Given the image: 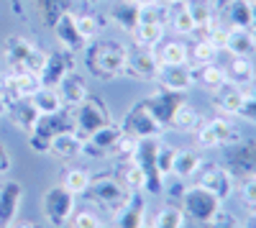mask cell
<instances>
[{
	"instance_id": "obj_1",
	"label": "cell",
	"mask_w": 256,
	"mask_h": 228,
	"mask_svg": "<svg viewBox=\"0 0 256 228\" xmlns=\"http://www.w3.org/2000/svg\"><path fill=\"white\" fill-rule=\"evenodd\" d=\"M82 54H84V67L95 80L110 82L123 77L128 46H123L120 41H88Z\"/></svg>"
},
{
	"instance_id": "obj_2",
	"label": "cell",
	"mask_w": 256,
	"mask_h": 228,
	"mask_svg": "<svg viewBox=\"0 0 256 228\" xmlns=\"http://www.w3.org/2000/svg\"><path fill=\"white\" fill-rule=\"evenodd\" d=\"M113 118H110V110L108 106L95 98V95H88L80 106L72 110V131L84 141L88 136H92L95 131H100L102 126H108Z\"/></svg>"
},
{
	"instance_id": "obj_3",
	"label": "cell",
	"mask_w": 256,
	"mask_h": 228,
	"mask_svg": "<svg viewBox=\"0 0 256 228\" xmlns=\"http://www.w3.org/2000/svg\"><path fill=\"white\" fill-rule=\"evenodd\" d=\"M177 205L182 208L187 223H195V226L212 220V218H216V213L220 210V200L212 195V192L202 190L200 184L184 188V190L180 192V202H177Z\"/></svg>"
},
{
	"instance_id": "obj_4",
	"label": "cell",
	"mask_w": 256,
	"mask_h": 228,
	"mask_svg": "<svg viewBox=\"0 0 256 228\" xmlns=\"http://www.w3.org/2000/svg\"><path fill=\"white\" fill-rule=\"evenodd\" d=\"M198 144L202 149H223L228 144H236L244 138V131L236 120H230L228 116H218V118H210L202 120L200 128L195 131Z\"/></svg>"
},
{
	"instance_id": "obj_5",
	"label": "cell",
	"mask_w": 256,
	"mask_h": 228,
	"mask_svg": "<svg viewBox=\"0 0 256 228\" xmlns=\"http://www.w3.org/2000/svg\"><path fill=\"white\" fill-rule=\"evenodd\" d=\"M223 167L233 174V180L256 177V138H241L236 144L223 146Z\"/></svg>"
},
{
	"instance_id": "obj_6",
	"label": "cell",
	"mask_w": 256,
	"mask_h": 228,
	"mask_svg": "<svg viewBox=\"0 0 256 228\" xmlns=\"http://www.w3.org/2000/svg\"><path fill=\"white\" fill-rule=\"evenodd\" d=\"M72 128V116H64L59 113H49V116H38L36 126L28 131V146L36 154H49L52 141L62 134V131H70Z\"/></svg>"
},
{
	"instance_id": "obj_7",
	"label": "cell",
	"mask_w": 256,
	"mask_h": 228,
	"mask_svg": "<svg viewBox=\"0 0 256 228\" xmlns=\"http://www.w3.org/2000/svg\"><path fill=\"white\" fill-rule=\"evenodd\" d=\"M84 195H90V200L98 202L100 208H105L108 213H116L120 205L128 200L131 190H128L116 174H100V177L90 180V188H88Z\"/></svg>"
},
{
	"instance_id": "obj_8",
	"label": "cell",
	"mask_w": 256,
	"mask_h": 228,
	"mask_svg": "<svg viewBox=\"0 0 256 228\" xmlns=\"http://www.w3.org/2000/svg\"><path fill=\"white\" fill-rule=\"evenodd\" d=\"M159 141L162 138H144L136 144V152H134V162L141 167L144 172V192L148 195H162L164 192V180L156 170V149H159Z\"/></svg>"
},
{
	"instance_id": "obj_9",
	"label": "cell",
	"mask_w": 256,
	"mask_h": 228,
	"mask_svg": "<svg viewBox=\"0 0 256 228\" xmlns=\"http://www.w3.org/2000/svg\"><path fill=\"white\" fill-rule=\"evenodd\" d=\"M41 208H44L49 226L62 228V226L70 223V218L74 213V195L64 188V184H52L44 192V198H41Z\"/></svg>"
},
{
	"instance_id": "obj_10",
	"label": "cell",
	"mask_w": 256,
	"mask_h": 228,
	"mask_svg": "<svg viewBox=\"0 0 256 228\" xmlns=\"http://www.w3.org/2000/svg\"><path fill=\"white\" fill-rule=\"evenodd\" d=\"M120 128L123 134L134 136L136 141H144V138H159L164 134V126L152 116V110L146 108V102L138 100L136 106L126 113V118L120 120Z\"/></svg>"
},
{
	"instance_id": "obj_11",
	"label": "cell",
	"mask_w": 256,
	"mask_h": 228,
	"mask_svg": "<svg viewBox=\"0 0 256 228\" xmlns=\"http://www.w3.org/2000/svg\"><path fill=\"white\" fill-rule=\"evenodd\" d=\"M195 184H200L202 190L212 192L220 202L228 200L233 195V188H236V180H233V174L223 167V164H216V162H205L198 177H195Z\"/></svg>"
},
{
	"instance_id": "obj_12",
	"label": "cell",
	"mask_w": 256,
	"mask_h": 228,
	"mask_svg": "<svg viewBox=\"0 0 256 228\" xmlns=\"http://www.w3.org/2000/svg\"><path fill=\"white\" fill-rule=\"evenodd\" d=\"M159 70V59L154 54V49H144V46H134L128 49V59L123 67V77L128 80H154Z\"/></svg>"
},
{
	"instance_id": "obj_13",
	"label": "cell",
	"mask_w": 256,
	"mask_h": 228,
	"mask_svg": "<svg viewBox=\"0 0 256 228\" xmlns=\"http://www.w3.org/2000/svg\"><path fill=\"white\" fill-rule=\"evenodd\" d=\"M70 72H74V54L59 46L54 52H46V62H44V70H41L38 80L46 88H56Z\"/></svg>"
},
{
	"instance_id": "obj_14",
	"label": "cell",
	"mask_w": 256,
	"mask_h": 228,
	"mask_svg": "<svg viewBox=\"0 0 256 228\" xmlns=\"http://www.w3.org/2000/svg\"><path fill=\"white\" fill-rule=\"evenodd\" d=\"M144 102H146V108L152 110V116L166 128L169 120H172V116H174V110L184 102V92H172V90L156 88L152 95L144 98Z\"/></svg>"
},
{
	"instance_id": "obj_15",
	"label": "cell",
	"mask_w": 256,
	"mask_h": 228,
	"mask_svg": "<svg viewBox=\"0 0 256 228\" xmlns=\"http://www.w3.org/2000/svg\"><path fill=\"white\" fill-rule=\"evenodd\" d=\"M146 223V198L144 190H131L128 200L113 213V228H141Z\"/></svg>"
},
{
	"instance_id": "obj_16",
	"label": "cell",
	"mask_w": 256,
	"mask_h": 228,
	"mask_svg": "<svg viewBox=\"0 0 256 228\" xmlns=\"http://www.w3.org/2000/svg\"><path fill=\"white\" fill-rule=\"evenodd\" d=\"M52 31H54L56 44H59L62 49L72 52L74 56H77V54H82V52H84V46H88V41H84V38H82V34L77 31V24H74V13H72V10L62 13V16L54 20Z\"/></svg>"
},
{
	"instance_id": "obj_17",
	"label": "cell",
	"mask_w": 256,
	"mask_h": 228,
	"mask_svg": "<svg viewBox=\"0 0 256 228\" xmlns=\"http://www.w3.org/2000/svg\"><path fill=\"white\" fill-rule=\"evenodd\" d=\"M123 136V128H120V123H108V126H102L100 131H95L92 136L84 138V149L82 154L84 156H92V159H105V156H110L113 146H116V141Z\"/></svg>"
},
{
	"instance_id": "obj_18",
	"label": "cell",
	"mask_w": 256,
	"mask_h": 228,
	"mask_svg": "<svg viewBox=\"0 0 256 228\" xmlns=\"http://www.w3.org/2000/svg\"><path fill=\"white\" fill-rule=\"evenodd\" d=\"M154 82L164 90L172 92H187L192 85H195V77H192V64H159Z\"/></svg>"
},
{
	"instance_id": "obj_19",
	"label": "cell",
	"mask_w": 256,
	"mask_h": 228,
	"mask_svg": "<svg viewBox=\"0 0 256 228\" xmlns=\"http://www.w3.org/2000/svg\"><path fill=\"white\" fill-rule=\"evenodd\" d=\"M246 100V90L233 85V82H223L218 90H212V106L220 116H228V118H236L241 106Z\"/></svg>"
},
{
	"instance_id": "obj_20",
	"label": "cell",
	"mask_w": 256,
	"mask_h": 228,
	"mask_svg": "<svg viewBox=\"0 0 256 228\" xmlns=\"http://www.w3.org/2000/svg\"><path fill=\"white\" fill-rule=\"evenodd\" d=\"M24 200V188L20 182H6L0 184V228H10L18 216V205Z\"/></svg>"
},
{
	"instance_id": "obj_21",
	"label": "cell",
	"mask_w": 256,
	"mask_h": 228,
	"mask_svg": "<svg viewBox=\"0 0 256 228\" xmlns=\"http://www.w3.org/2000/svg\"><path fill=\"white\" fill-rule=\"evenodd\" d=\"M6 113H8V118H10V123L18 128V131H24V134H28L34 126H36V120H38V110H36V106H34V100L31 98H20V100H16V102H10V106L6 108Z\"/></svg>"
},
{
	"instance_id": "obj_22",
	"label": "cell",
	"mask_w": 256,
	"mask_h": 228,
	"mask_svg": "<svg viewBox=\"0 0 256 228\" xmlns=\"http://www.w3.org/2000/svg\"><path fill=\"white\" fill-rule=\"evenodd\" d=\"M82 149H84V141L70 128V131H62L49 146V154H54L56 159L62 162H74L77 156H82Z\"/></svg>"
},
{
	"instance_id": "obj_23",
	"label": "cell",
	"mask_w": 256,
	"mask_h": 228,
	"mask_svg": "<svg viewBox=\"0 0 256 228\" xmlns=\"http://www.w3.org/2000/svg\"><path fill=\"white\" fill-rule=\"evenodd\" d=\"M56 90H59V95H62L64 108H70V110H74L80 102L90 95V92H88V85H84V80H82L77 72H70V74L56 85Z\"/></svg>"
},
{
	"instance_id": "obj_24",
	"label": "cell",
	"mask_w": 256,
	"mask_h": 228,
	"mask_svg": "<svg viewBox=\"0 0 256 228\" xmlns=\"http://www.w3.org/2000/svg\"><path fill=\"white\" fill-rule=\"evenodd\" d=\"M110 20L123 31V34H134V28L141 20V8L134 0H118L110 6Z\"/></svg>"
},
{
	"instance_id": "obj_25",
	"label": "cell",
	"mask_w": 256,
	"mask_h": 228,
	"mask_svg": "<svg viewBox=\"0 0 256 228\" xmlns=\"http://www.w3.org/2000/svg\"><path fill=\"white\" fill-rule=\"evenodd\" d=\"M202 156L198 152H192V149H177L174 154V162H172V174L182 182H190V180H195L200 167H202Z\"/></svg>"
},
{
	"instance_id": "obj_26",
	"label": "cell",
	"mask_w": 256,
	"mask_h": 228,
	"mask_svg": "<svg viewBox=\"0 0 256 228\" xmlns=\"http://www.w3.org/2000/svg\"><path fill=\"white\" fill-rule=\"evenodd\" d=\"M254 38H251V28H241V26H228L226 28V46L223 52H228L230 56H251L254 54Z\"/></svg>"
},
{
	"instance_id": "obj_27",
	"label": "cell",
	"mask_w": 256,
	"mask_h": 228,
	"mask_svg": "<svg viewBox=\"0 0 256 228\" xmlns=\"http://www.w3.org/2000/svg\"><path fill=\"white\" fill-rule=\"evenodd\" d=\"M34 46L36 44H34V41H28L26 36H18V34L8 36L6 44H3V56H6V62L10 64V70H20V67H24V62L31 54Z\"/></svg>"
},
{
	"instance_id": "obj_28",
	"label": "cell",
	"mask_w": 256,
	"mask_h": 228,
	"mask_svg": "<svg viewBox=\"0 0 256 228\" xmlns=\"http://www.w3.org/2000/svg\"><path fill=\"white\" fill-rule=\"evenodd\" d=\"M226 77H228V82H233V85L246 90L256 80V70H254L251 56H230L228 67H226Z\"/></svg>"
},
{
	"instance_id": "obj_29",
	"label": "cell",
	"mask_w": 256,
	"mask_h": 228,
	"mask_svg": "<svg viewBox=\"0 0 256 228\" xmlns=\"http://www.w3.org/2000/svg\"><path fill=\"white\" fill-rule=\"evenodd\" d=\"M134 44L144 46V49H156L164 38V24H156V20H138V26L131 34Z\"/></svg>"
},
{
	"instance_id": "obj_30",
	"label": "cell",
	"mask_w": 256,
	"mask_h": 228,
	"mask_svg": "<svg viewBox=\"0 0 256 228\" xmlns=\"http://www.w3.org/2000/svg\"><path fill=\"white\" fill-rule=\"evenodd\" d=\"M31 6H34V10H36V18H38L46 28H52L54 20H56L62 13L72 10V0H31Z\"/></svg>"
},
{
	"instance_id": "obj_31",
	"label": "cell",
	"mask_w": 256,
	"mask_h": 228,
	"mask_svg": "<svg viewBox=\"0 0 256 228\" xmlns=\"http://www.w3.org/2000/svg\"><path fill=\"white\" fill-rule=\"evenodd\" d=\"M166 24L172 26V31L177 36H192L198 34L195 31V20H192L187 3H174V6H166Z\"/></svg>"
},
{
	"instance_id": "obj_32",
	"label": "cell",
	"mask_w": 256,
	"mask_h": 228,
	"mask_svg": "<svg viewBox=\"0 0 256 228\" xmlns=\"http://www.w3.org/2000/svg\"><path fill=\"white\" fill-rule=\"evenodd\" d=\"M200 123H202V116L192 108V106L182 102V106L174 110V116H172V120H169L166 128H172V131H177V134H195V131L200 128Z\"/></svg>"
},
{
	"instance_id": "obj_33",
	"label": "cell",
	"mask_w": 256,
	"mask_h": 228,
	"mask_svg": "<svg viewBox=\"0 0 256 228\" xmlns=\"http://www.w3.org/2000/svg\"><path fill=\"white\" fill-rule=\"evenodd\" d=\"M192 77H195V82L200 88H205V90H218L223 82H228V77H226V67H220V64H202V67H192Z\"/></svg>"
},
{
	"instance_id": "obj_34",
	"label": "cell",
	"mask_w": 256,
	"mask_h": 228,
	"mask_svg": "<svg viewBox=\"0 0 256 228\" xmlns=\"http://www.w3.org/2000/svg\"><path fill=\"white\" fill-rule=\"evenodd\" d=\"M187 10L195 20V31H208L210 26H216V8H212L210 0H184Z\"/></svg>"
},
{
	"instance_id": "obj_35",
	"label": "cell",
	"mask_w": 256,
	"mask_h": 228,
	"mask_svg": "<svg viewBox=\"0 0 256 228\" xmlns=\"http://www.w3.org/2000/svg\"><path fill=\"white\" fill-rule=\"evenodd\" d=\"M34 106L41 116H49V113H59L64 110V102H62V95L56 88H46V85H41L36 92H34Z\"/></svg>"
},
{
	"instance_id": "obj_36",
	"label": "cell",
	"mask_w": 256,
	"mask_h": 228,
	"mask_svg": "<svg viewBox=\"0 0 256 228\" xmlns=\"http://www.w3.org/2000/svg\"><path fill=\"white\" fill-rule=\"evenodd\" d=\"M159 64H187L190 62V49L182 44V41H166V44H159L154 49Z\"/></svg>"
},
{
	"instance_id": "obj_37",
	"label": "cell",
	"mask_w": 256,
	"mask_h": 228,
	"mask_svg": "<svg viewBox=\"0 0 256 228\" xmlns=\"http://www.w3.org/2000/svg\"><path fill=\"white\" fill-rule=\"evenodd\" d=\"M90 180H92V174H90L88 170H82V167H67V170H64V174H62V184H64V188H67L74 198L88 192Z\"/></svg>"
},
{
	"instance_id": "obj_38",
	"label": "cell",
	"mask_w": 256,
	"mask_h": 228,
	"mask_svg": "<svg viewBox=\"0 0 256 228\" xmlns=\"http://www.w3.org/2000/svg\"><path fill=\"white\" fill-rule=\"evenodd\" d=\"M152 228H187V218L180 205H162L152 220Z\"/></svg>"
},
{
	"instance_id": "obj_39",
	"label": "cell",
	"mask_w": 256,
	"mask_h": 228,
	"mask_svg": "<svg viewBox=\"0 0 256 228\" xmlns=\"http://www.w3.org/2000/svg\"><path fill=\"white\" fill-rule=\"evenodd\" d=\"M116 177L126 184L128 190H144V172H141V167L134 159L120 162L118 170H116Z\"/></svg>"
},
{
	"instance_id": "obj_40",
	"label": "cell",
	"mask_w": 256,
	"mask_h": 228,
	"mask_svg": "<svg viewBox=\"0 0 256 228\" xmlns=\"http://www.w3.org/2000/svg\"><path fill=\"white\" fill-rule=\"evenodd\" d=\"M223 13L228 16L230 26H241V28H251V3L248 0H230L223 8Z\"/></svg>"
},
{
	"instance_id": "obj_41",
	"label": "cell",
	"mask_w": 256,
	"mask_h": 228,
	"mask_svg": "<svg viewBox=\"0 0 256 228\" xmlns=\"http://www.w3.org/2000/svg\"><path fill=\"white\" fill-rule=\"evenodd\" d=\"M218 52H220V49H216V46H212L210 41L202 36V38H198V41H195V46L190 49V64H192V67L212 64V62L218 59Z\"/></svg>"
},
{
	"instance_id": "obj_42",
	"label": "cell",
	"mask_w": 256,
	"mask_h": 228,
	"mask_svg": "<svg viewBox=\"0 0 256 228\" xmlns=\"http://www.w3.org/2000/svg\"><path fill=\"white\" fill-rule=\"evenodd\" d=\"M74 24H77V31L82 34L84 41H95L98 34H100L102 20L92 13H74Z\"/></svg>"
},
{
	"instance_id": "obj_43",
	"label": "cell",
	"mask_w": 256,
	"mask_h": 228,
	"mask_svg": "<svg viewBox=\"0 0 256 228\" xmlns=\"http://www.w3.org/2000/svg\"><path fill=\"white\" fill-rule=\"evenodd\" d=\"M174 154L177 149L169 146V144H162L159 141V149H156V170L162 174V180H166L169 174H172V162H174Z\"/></svg>"
},
{
	"instance_id": "obj_44",
	"label": "cell",
	"mask_w": 256,
	"mask_h": 228,
	"mask_svg": "<svg viewBox=\"0 0 256 228\" xmlns=\"http://www.w3.org/2000/svg\"><path fill=\"white\" fill-rule=\"evenodd\" d=\"M195 228H244V223H241L236 216H233V213H228V210H223V208H220L212 220L200 223V226H195Z\"/></svg>"
},
{
	"instance_id": "obj_45",
	"label": "cell",
	"mask_w": 256,
	"mask_h": 228,
	"mask_svg": "<svg viewBox=\"0 0 256 228\" xmlns=\"http://www.w3.org/2000/svg\"><path fill=\"white\" fill-rule=\"evenodd\" d=\"M136 138L134 136H128V134H123L118 141H116V146H113V152H110V156L113 159H118V162H126V159H131L134 156V152H136Z\"/></svg>"
},
{
	"instance_id": "obj_46",
	"label": "cell",
	"mask_w": 256,
	"mask_h": 228,
	"mask_svg": "<svg viewBox=\"0 0 256 228\" xmlns=\"http://www.w3.org/2000/svg\"><path fill=\"white\" fill-rule=\"evenodd\" d=\"M67 226L70 228H102L98 213H92V210H74Z\"/></svg>"
},
{
	"instance_id": "obj_47",
	"label": "cell",
	"mask_w": 256,
	"mask_h": 228,
	"mask_svg": "<svg viewBox=\"0 0 256 228\" xmlns=\"http://www.w3.org/2000/svg\"><path fill=\"white\" fill-rule=\"evenodd\" d=\"M44 62H46V52H41L38 46H34V49H31V54L26 56V62H24V67H20V70L34 72V74H41V70H44Z\"/></svg>"
},
{
	"instance_id": "obj_48",
	"label": "cell",
	"mask_w": 256,
	"mask_h": 228,
	"mask_svg": "<svg viewBox=\"0 0 256 228\" xmlns=\"http://www.w3.org/2000/svg\"><path fill=\"white\" fill-rule=\"evenodd\" d=\"M205 38H208L216 49H220V52H223V46H226V26H220V24L210 26V28L205 31Z\"/></svg>"
},
{
	"instance_id": "obj_49",
	"label": "cell",
	"mask_w": 256,
	"mask_h": 228,
	"mask_svg": "<svg viewBox=\"0 0 256 228\" xmlns=\"http://www.w3.org/2000/svg\"><path fill=\"white\" fill-rule=\"evenodd\" d=\"M10 164H13V159H10V152L0 144V174H6L8 170H10Z\"/></svg>"
},
{
	"instance_id": "obj_50",
	"label": "cell",
	"mask_w": 256,
	"mask_h": 228,
	"mask_svg": "<svg viewBox=\"0 0 256 228\" xmlns=\"http://www.w3.org/2000/svg\"><path fill=\"white\" fill-rule=\"evenodd\" d=\"M134 3L144 10V8H154V6H159L162 3V0H134Z\"/></svg>"
},
{
	"instance_id": "obj_51",
	"label": "cell",
	"mask_w": 256,
	"mask_h": 228,
	"mask_svg": "<svg viewBox=\"0 0 256 228\" xmlns=\"http://www.w3.org/2000/svg\"><path fill=\"white\" fill-rule=\"evenodd\" d=\"M10 228H44V226H38V223H34V220H20V223H13Z\"/></svg>"
},
{
	"instance_id": "obj_52",
	"label": "cell",
	"mask_w": 256,
	"mask_h": 228,
	"mask_svg": "<svg viewBox=\"0 0 256 228\" xmlns=\"http://www.w3.org/2000/svg\"><path fill=\"white\" fill-rule=\"evenodd\" d=\"M246 98H251V100H256V80L251 82V85L246 88Z\"/></svg>"
},
{
	"instance_id": "obj_53",
	"label": "cell",
	"mask_w": 256,
	"mask_h": 228,
	"mask_svg": "<svg viewBox=\"0 0 256 228\" xmlns=\"http://www.w3.org/2000/svg\"><path fill=\"white\" fill-rule=\"evenodd\" d=\"M248 3H251V20H254L251 26H256V0H248Z\"/></svg>"
},
{
	"instance_id": "obj_54",
	"label": "cell",
	"mask_w": 256,
	"mask_h": 228,
	"mask_svg": "<svg viewBox=\"0 0 256 228\" xmlns=\"http://www.w3.org/2000/svg\"><path fill=\"white\" fill-rule=\"evenodd\" d=\"M6 108H8V106H6V100H3V95H0V116H6Z\"/></svg>"
},
{
	"instance_id": "obj_55",
	"label": "cell",
	"mask_w": 256,
	"mask_h": 228,
	"mask_svg": "<svg viewBox=\"0 0 256 228\" xmlns=\"http://www.w3.org/2000/svg\"><path fill=\"white\" fill-rule=\"evenodd\" d=\"M246 228H256V216H248V226Z\"/></svg>"
},
{
	"instance_id": "obj_56",
	"label": "cell",
	"mask_w": 256,
	"mask_h": 228,
	"mask_svg": "<svg viewBox=\"0 0 256 228\" xmlns=\"http://www.w3.org/2000/svg\"><path fill=\"white\" fill-rule=\"evenodd\" d=\"M162 3H166V6H174V3H184V0H162Z\"/></svg>"
},
{
	"instance_id": "obj_57",
	"label": "cell",
	"mask_w": 256,
	"mask_h": 228,
	"mask_svg": "<svg viewBox=\"0 0 256 228\" xmlns=\"http://www.w3.org/2000/svg\"><path fill=\"white\" fill-rule=\"evenodd\" d=\"M251 38H254V46H256V26H251Z\"/></svg>"
},
{
	"instance_id": "obj_58",
	"label": "cell",
	"mask_w": 256,
	"mask_h": 228,
	"mask_svg": "<svg viewBox=\"0 0 256 228\" xmlns=\"http://www.w3.org/2000/svg\"><path fill=\"white\" fill-rule=\"evenodd\" d=\"M141 228H152V226H146V223H144V226H141Z\"/></svg>"
},
{
	"instance_id": "obj_59",
	"label": "cell",
	"mask_w": 256,
	"mask_h": 228,
	"mask_svg": "<svg viewBox=\"0 0 256 228\" xmlns=\"http://www.w3.org/2000/svg\"><path fill=\"white\" fill-rule=\"evenodd\" d=\"M88 3H98V0H88Z\"/></svg>"
},
{
	"instance_id": "obj_60",
	"label": "cell",
	"mask_w": 256,
	"mask_h": 228,
	"mask_svg": "<svg viewBox=\"0 0 256 228\" xmlns=\"http://www.w3.org/2000/svg\"><path fill=\"white\" fill-rule=\"evenodd\" d=\"M102 228H113V226H102Z\"/></svg>"
}]
</instances>
